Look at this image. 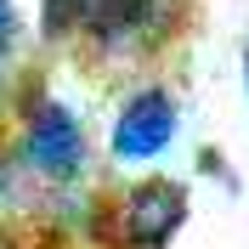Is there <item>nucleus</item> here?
Instances as JSON below:
<instances>
[{
  "mask_svg": "<svg viewBox=\"0 0 249 249\" xmlns=\"http://www.w3.org/2000/svg\"><path fill=\"white\" fill-rule=\"evenodd\" d=\"M0 249H12V244H6V238H0Z\"/></svg>",
  "mask_w": 249,
  "mask_h": 249,
  "instance_id": "6e6552de",
  "label": "nucleus"
},
{
  "mask_svg": "<svg viewBox=\"0 0 249 249\" xmlns=\"http://www.w3.org/2000/svg\"><path fill=\"white\" fill-rule=\"evenodd\" d=\"M119 249H170V238L187 227V187L170 176H142L102 210Z\"/></svg>",
  "mask_w": 249,
  "mask_h": 249,
  "instance_id": "7ed1b4c3",
  "label": "nucleus"
},
{
  "mask_svg": "<svg viewBox=\"0 0 249 249\" xmlns=\"http://www.w3.org/2000/svg\"><path fill=\"white\" fill-rule=\"evenodd\" d=\"M244 96H249V40H244Z\"/></svg>",
  "mask_w": 249,
  "mask_h": 249,
  "instance_id": "0eeeda50",
  "label": "nucleus"
},
{
  "mask_svg": "<svg viewBox=\"0 0 249 249\" xmlns=\"http://www.w3.org/2000/svg\"><path fill=\"white\" fill-rule=\"evenodd\" d=\"M181 0H108V12L96 17V29L79 40L102 68H142L176 40Z\"/></svg>",
  "mask_w": 249,
  "mask_h": 249,
  "instance_id": "f03ea898",
  "label": "nucleus"
},
{
  "mask_svg": "<svg viewBox=\"0 0 249 249\" xmlns=\"http://www.w3.org/2000/svg\"><path fill=\"white\" fill-rule=\"evenodd\" d=\"M17 164L40 187H79L91 170V142H85V119L51 91H29L17 108Z\"/></svg>",
  "mask_w": 249,
  "mask_h": 249,
  "instance_id": "f257e3e1",
  "label": "nucleus"
},
{
  "mask_svg": "<svg viewBox=\"0 0 249 249\" xmlns=\"http://www.w3.org/2000/svg\"><path fill=\"white\" fill-rule=\"evenodd\" d=\"M181 136V102H176L170 85H136L124 91L119 113H113V130H108V153L119 164H147V159L170 153V142Z\"/></svg>",
  "mask_w": 249,
  "mask_h": 249,
  "instance_id": "20e7f679",
  "label": "nucleus"
},
{
  "mask_svg": "<svg viewBox=\"0 0 249 249\" xmlns=\"http://www.w3.org/2000/svg\"><path fill=\"white\" fill-rule=\"evenodd\" d=\"M23 34H29V29H23V12H17L12 0H0V68L23 51Z\"/></svg>",
  "mask_w": 249,
  "mask_h": 249,
  "instance_id": "423d86ee",
  "label": "nucleus"
},
{
  "mask_svg": "<svg viewBox=\"0 0 249 249\" xmlns=\"http://www.w3.org/2000/svg\"><path fill=\"white\" fill-rule=\"evenodd\" d=\"M102 12H108V0H40V40L46 46H79Z\"/></svg>",
  "mask_w": 249,
  "mask_h": 249,
  "instance_id": "39448f33",
  "label": "nucleus"
}]
</instances>
